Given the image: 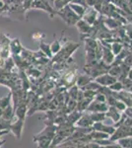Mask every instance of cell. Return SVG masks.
I'll return each mask as SVG.
<instances>
[{"label":"cell","instance_id":"44dd1931","mask_svg":"<svg viewBox=\"0 0 132 148\" xmlns=\"http://www.w3.org/2000/svg\"><path fill=\"white\" fill-rule=\"evenodd\" d=\"M72 3H77V4H80V5H82L84 7H86L87 8V2H86V0H71Z\"/></svg>","mask_w":132,"mask_h":148},{"label":"cell","instance_id":"9a60e30c","mask_svg":"<svg viewBox=\"0 0 132 148\" xmlns=\"http://www.w3.org/2000/svg\"><path fill=\"white\" fill-rule=\"evenodd\" d=\"M109 88L112 91H116V92H120L123 90V85H122L121 81L119 80H116L114 83H112L111 85L109 86Z\"/></svg>","mask_w":132,"mask_h":148},{"label":"cell","instance_id":"5b68a950","mask_svg":"<svg viewBox=\"0 0 132 148\" xmlns=\"http://www.w3.org/2000/svg\"><path fill=\"white\" fill-rule=\"evenodd\" d=\"M97 14H98V12L96 11V9L89 8L88 10L86 9L85 13H84V15H83V18L89 25L93 26L94 24L96 23V20H97Z\"/></svg>","mask_w":132,"mask_h":148},{"label":"cell","instance_id":"9c48e42d","mask_svg":"<svg viewBox=\"0 0 132 148\" xmlns=\"http://www.w3.org/2000/svg\"><path fill=\"white\" fill-rule=\"evenodd\" d=\"M68 5L70 6V8L75 12L76 14H77L78 16H80L81 18L83 17L84 13H85L86 11V7H84L82 5H80V4H77V3H68Z\"/></svg>","mask_w":132,"mask_h":148},{"label":"cell","instance_id":"5bb4252c","mask_svg":"<svg viewBox=\"0 0 132 148\" xmlns=\"http://www.w3.org/2000/svg\"><path fill=\"white\" fill-rule=\"evenodd\" d=\"M122 49H123V45L119 42H114L111 45H110V49H111L112 53H114L116 56L122 51Z\"/></svg>","mask_w":132,"mask_h":148},{"label":"cell","instance_id":"52a82bcc","mask_svg":"<svg viewBox=\"0 0 132 148\" xmlns=\"http://www.w3.org/2000/svg\"><path fill=\"white\" fill-rule=\"evenodd\" d=\"M23 125H24V120L22 119H18V121H16V123H14L13 125H11V130L14 132V134L16 135L17 138L21 137V132L23 130Z\"/></svg>","mask_w":132,"mask_h":148},{"label":"cell","instance_id":"4fadbf2b","mask_svg":"<svg viewBox=\"0 0 132 148\" xmlns=\"http://www.w3.org/2000/svg\"><path fill=\"white\" fill-rule=\"evenodd\" d=\"M11 49H12V51L14 52V54H19L22 51L23 47H21V44L18 39H15L11 42Z\"/></svg>","mask_w":132,"mask_h":148},{"label":"cell","instance_id":"2e32d148","mask_svg":"<svg viewBox=\"0 0 132 148\" xmlns=\"http://www.w3.org/2000/svg\"><path fill=\"white\" fill-rule=\"evenodd\" d=\"M40 51L44 52L45 56L49 57H52V52H51V49H50V46H47L44 42H40Z\"/></svg>","mask_w":132,"mask_h":148},{"label":"cell","instance_id":"ac0fdd59","mask_svg":"<svg viewBox=\"0 0 132 148\" xmlns=\"http://www.w3.org/2000/svg\"><path fill=\"white\" fill-rule=\"evenodd\" d=\"M77 100H74V99H71L70 101L68 102V106H67V110H68V113H71L73 112L74 110L77 108Z\"/></svg>","mask_w":132,"mask_h":148},{"label":"cell","instance_id":"ba28073f","mask_svg":"<svg viewBox=\"0 0 132 148\" xmlns=\"http://www.w3.org/2000/svg\"><path fill=\"white\" fill-rule=\"evenodd\" d=\"M105 116H109L114 123L119 121L120 119V114H119V111L117 110L116 107H112V106H109V110L105 112Z\"/></svg>","mask_w":132,"mask_h":148},{"label":"cell","instance_id":"8992f818","mask_svg":"<svg viewBox=\"0 0 132 148\" xmlns=\"http://www.w3.org/2000/svg\"><path fill=\"white\" fill-rule=\"evenodd\" d=\"M93 123L94 121L91 119L90 114H82L81 118L77 121L76 125L80 126V127H88V126H92Z\"/></svg>","mask_w":132,"mask_h":148},{"label":"cell","instance_id":"30bf717a","mask_svg":"<svg viewBox=\"0 0 132 148\" xmlns=\"http://www.w3.org/2000/svg\"><path fill=\"white\" fill-rule=\"evenodd\" d=\"M92 80H93V78L91 77V76H89L88 74L86 73V75H80L77 78V85L80 88H83L84 86H86L88 83H90Z\"/></svg>","mask_w":132,"mask_h":148},{"label":"cell","instance_id":"3957f363","mask_svg":"<svg viewBox=\"0 0 132 148\" xmlns=\"http://www.w3.org/2000/svg\"><path fill=\"white\" fill-rule=\"evenodd\" d=\"M109 110V106H107L105 103L103 102H98L96 100H93L91 102V104L89 105L86 111L89 112H101V113H105V112Z\"/></svg>","mask_w":132,"mask_h":148},{"label":"cell","instance_id":"7c38bea8","mask_svg":"<svg viewBox=\"0 0 132 148\" xmlns=\"http://www.w3.org/2000/svg\"><path fill=\"white\" fill-rule=\"evenodd\" d=\"M104 23L107 26V28H109V29H117L120 27V23H119L116 19L111 18V17L105 19Z\"/></svg>","mask_w":132,"mask_h":148},{"label":"cell","instance_id":"7a4b0ae2","mask_svg":"<svg viewBox=\"0 0 132 148\" xmlns=\"http://www.w3.org/2000/svg\"><path fill=\"white\" fill-rule=\"evenodd\" d=\"M117 79L114 76H111L109 73H104L102 75L98 76L97 78H95V81L97 83H99L100 85L102 86H105V87H109V85H111L112 83L116 82Z\"/></svg>","mask_w":132,"mask_h":148},{"label":"cell","instance_id":"ffe728a7","mask_svg":"<svg viewBox=\"0 0 132 148\" xmlns=\"http://www.w3.org/2000/svg\"><path fill=\"white\" fill-rule=\"evenodd\" d=\"M122 62L125 63L126 65H128V66H130V67H132V53L128 54V56H127L125 58L122 60Z\"/></svg>","mask_w":132,"mask_h":148},{"label":"cell","instance_id":"6da1fadb","mask_svg":"<svg viewBox=\"0 0 132 148\" xmlns=\"http://www.w3.org/2000/svg\"><path fill=\"white\" fill-rule=\"evenodd\" d=\"M60 10L61 11L57 12V14H59L68 25H76V23L81 19L80 16H78L75 12L72 10L68 4L65 5V7L61 8Z\"/></svg>","mask_w":132,"mask_h":148},{"label":"cell","instance_id":"277c9868","mask_svg":"<svg viewBox=\"0 0 132 148\" xmlns=\"http://www.w3.org/2000/svg\"><path fill=\"white\" fill-rule=\"evenodd\" d=\"M93 130H100L103 131V132H105L107 134L111 135L112 133L116 131V127L114 126H109V125H105L102 121H95L93 123Z\"/></svg>","mask_w":132,"mask_h":148},{"label":"cell","instance_id":"d6986e66","mask_svg":"<svg viewBox=\"0 0 132 148\" xmlns=\"http://www.w3.org/2000/svg\"><path fill=\"white\" fill-rule=\"evenodd\" d=\"M10 99H11V95H9V96H7V97L0 100V107H1V108H6L7 106H9Z\"/></svg>","mask_w":132,"mask_h":148},{"label":"cell","instance_id":"8fae6325","mask_svg":"<svg viewBox=\"0 0 132 148\" xmlns=\"http://www.w3.org/2000/svg\"><path fill=\"white\" fill-rule=\"evenodd\" d=\"M117 141V144L120 147H126V148H131L132 147V137L131 136H126L119 138Z\"/></svg>","mask_w":132,"mask_h":148},{"label":"cell","instance_id":"e0dca14e","mask_svg":"<svg viewBox=\"0 0 132 148\" xmlns=\"http://www.w3.org/2000/svg\"><path fill=\"white\" fill-rule=\"evenodd\" d=\"M50 49H51L52 54H56L57 52L61 49V45L59 40H54L51 45H50Z\"/></svg>","mask_w":132,"mask_h":148}]
</instances>
